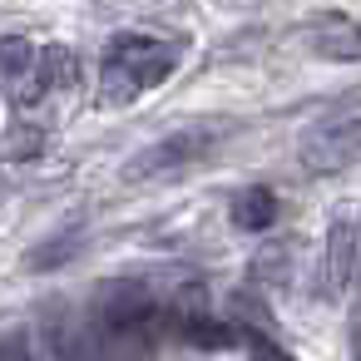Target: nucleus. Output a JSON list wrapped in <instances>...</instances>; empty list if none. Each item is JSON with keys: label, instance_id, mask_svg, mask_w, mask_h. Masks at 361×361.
<instances>
[{"label": "nucleus", "instance_id": "3", "mask_svg": "<svg viewBox=\"0 0 361 361\" xmlns=\"http://www.w3.org/2000/svg\"><path fill=\"white\" fill-rule=\"evenodd\" d=\"M297 159L307 173H341L361 159V119H326L312 124L297 144Z\"/></svg>", "mask_w": 361, "mask_h": 361}, {"label": "nucleus", "instance_id": "11", "mask_svg": "<svg viewBox=\"0 0 361 361\" xmlns=\"http://www.w3.org/2000/svg\"><path fill=\"white\" fill-rule=\"evenodd\" d=\"M35 65V50H30V40H0V80H20L25 70Z\"/></svg>", "mask_w": 361, "mask_h": 361}, {"label": "nucleus", "instance_id": "7", "mask_svg": "<svg viewBox=\"0 0 361 361\" xmlns=\"http://www.w3.org/2000/svg\"><path fill=\"white\" fill-rule=\"evenodd\" d=\"M292 272H297V252H292V243H267V247H257V257H252V277H257V282H267V287H287Z\"/></svg>", "mask_w": 361, "mask_h": 361}, {"label": "nucleus", "instance_id": "2", "mask_svg": "<svg viewBox=\"0 0 361 361\" xmlns=\"http://www.w3.org/2000/svg\"><path fill=\"white\" fill-rule=\"evenodd\" d=\"M218 129H223V124H188V129L164 134L159 144L139 149V154L124 164V178H129V183H149V178H173V173H183L188 164H198L203 154L218 149V139H223Z\"/></svg>", "mask_w": 361, "mask_h": 361}, {"label": "nucleus", "instance_id": "6", "mask_svg": "<svg viewBox=\"0 0 361 361\" xmlns=\"http://www.w3.org/2000/svg\"><path fill=\"white\" fill-rule=\"evenodd\" d=\"M272 218H277L272 188H243V193L233 198V223H238L243 233H257V228H267Z\"/></svg>", "mask_w": 361, "mask_h": 361}, {"label": "nucleus", "instance_id": "9", "mask_svg": "<svg viewBox=\"0 0 361 361\" xmlns=\"http://www.w3.org/2000/svg\"><path fill=\"white\" fill-rule=\"evenodd\" d=\"M35 70H40V80L50 85V94H55V90H70V85L80 80V60H75V50H65V45H45V50L35 55Z\"/></svg>", "mask_w": 361, "mask_h": 361}, {"label": "nucleus", "instance_id": "4", "mask_svg": "<svg viewBox=\"0 0 361 361\" xmlns=\"http://www.w3.org/2000/svg\"><path fill=\"white\" fill-rule=\"evenodd\" d=\"M361 262V223L351 218V208H336L326 243H322V277H326V297H346L351 277Z\"/></svg>", "mask_w": 361, "mask_h": 361}, {"label": "nucleus", "instance_id": "8", "mask_svg": "<svg viewBox=\"0 0 361 361\" xmlns=\"http://www.w3.org/2000/svg\"><path fill=\"white\" fill-rule=\"evenodd\" d=\"M45 129L40 124H11L0 134V164H25V159H40L45 154Z\"/></svg>", "mask_w": 361, "mask_h": 361}, {"label": "nucleus", "instance_id": "10", "mask_svg": "<svg viewBox=\"0 0 361 361\" xmlns=\"http://www.w3.org/2000/svg\"><path fill=\"white\" fill-rule=\"evenodd\" d=\"M80 228H70V233H60V238H50V243H40L35 252H30V267L35 272H50V267H65L70 257H75V247H80Z\"/></svg>", "mask_w": 361, "mask_h": 361}, {"label": "nucleus", "instance_id": "5", "mask_svg": "<svg viewBox=\"0 0 361 361\" xmlns=\"http://www.w3.org/2000/svg\"><path fill=\"white\" fill-rule=\"evenodd\" d=\"M312 50H317L322 60L351 65V60H361V25L346 20V16H326V20L312 30Z\"/></svg>", "mask_w": 361, "mask_h": 361}, {"label": "nucleus", "instance_id": "12", "mask_svg": "<svg viewBox=\"0 0 361 361\" xmlns=\"http://www.w3.org/2000/svg\"><path fill=\"white\" fill-rule=\"evenodd\" d=\"M0 361H45V351L35 346V331H11L0 336Z\"/></svg>", "mask_w": 361, "mask_h": 361}, {"label": "nucleus", "instance_id": "13", "mask_svg": "<svg viewBox=\"0 0 361 361\" xmlns=\"http://www.w3.org/2000/svg\"><path fill=\"white\" fill-rule=\"evenodd\" d=\"M252 351H257V361H292L287 351H277V346H267L262 336H252Z\"/></svg>", "mask_w": 361, "mask_h": 361}, {"label": "nucleus", "instance_id": "1", "mask_svg": "<svg viewBox=\"0 0 361 361\" xmlns=\"http://www.w3.org/2000/svg\"><path fill=\"white\" fill-rule=\"evenodd\" d=\"M178 65V50L154 40V35H114L109 50H104V65H99V90L109 104H129L139 99L144 90L164 85Z\"/></svg>", "mask_w": 361, "mask_h": 361}]
</instances>
